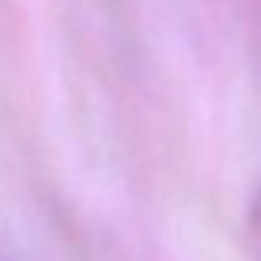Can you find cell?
<instances>
[{
  "mask_svg": "<svg viewBox=\"0 0 261 261\" xmlns=\"http://www.w3.org/2000/svg\"><path fill=\"white\" fill-rule=\"evenodd\" d=\"M251 235H255V245H258V255H261V185H258V195H255V205H251Z\"/></svg>",
  "mask_w": 261,
  "mask_h": 261,
  "instance_id": "cell-1",
  "label": "cell"
}]
</instances>
